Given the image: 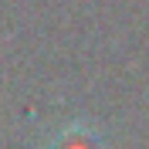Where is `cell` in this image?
<instances>
[{"label":"cell","instance_id":"obj_1","mask_svg":"<svg viewBox=\"0 0 149 149\" xmlns=\"http://www.w3.org/2000/svg\"><path fill=\"white\" fill-rule=\"evenodd\" d=\"M47 149H109L102 132L88 122H71L65 129H58L47 142Z\"/></svg>","mask_w":149,"mask_h":149}]
</instances>
